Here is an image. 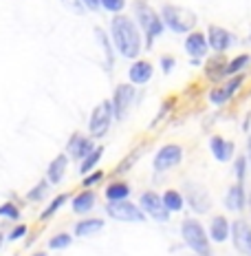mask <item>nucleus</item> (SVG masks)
<instances>
[{"label": "nucleus", "instance_id": "1", "mask_svg": "<svg viewBox=\"0 0 251 256\" xmlns=\"http://www.w3.org/2000/svg\"><path fill=\"white\" fill-rule=\"evenodd\" d=\"M108 38L113 42V46L128 60L139 58V53L143 49V36L139 31L137 22L128 16L117 14L110 20V29H108Z\"/></svg>", "mask_w": 251, "mask_h": 256}, {"label": "nucleus", "instance_id": "2", "mask_svg": "<svg viewBox=\"0 0 251 256\" xmlns=\"http://www.w3.org/2000/svg\"><path fill=\"white\" fill-rule=\"evenodd\" d=\"M132 7H135V22L139 26V31L146 36V46L152 49L154 38H159V36L165 31V26L161 22V16H159L157 9H152L146 0H135Z\"/></svg>", "mask_w": 251, "mask_h": 256}, {"label": "nucleus", "instance_id": "3", "mask_svg": "<svg viewBox=\"0 0 251 256\" xmlns=\"http://www.w3.org/2000/svg\"><path fill=\"white\" fill-rule=\"evenodd\" d=\"M159 16H161L163 26H168L174 34H190L199 22V18H196V14L192 9L179 7V4H163Z\"/></svg>", "mask_w": 251, "mask_h": 256}, {"label": "nucleus", "instance_id": "4", "mask_svg": "<svg viewBox=\"0 0 251 256\" xmlns=\"http://www.w3.org/2000/svg\"><path fill=\"white\" fill-rule=\"evenodd\" d=\"M181 236H183L185 245L196 252V256H212V243H210V236H207V230L203 228L201 221L196 218H183L181 221Z\"/></svg>", "mask_w": 251, "mask_h": 256}, {"label": "nucleus", "instance_id": "5", "mask_svg": "<svg viewBox=\"0 0 251 256\" xmlns=\"http://www.w3.org/2000/svg\"><path fill=\"white\" fill-rule=\"evenodd\" d=\"M185 204H188L196 214H205V212L212 210V194L205 186L194 184V181H188L185 184V194H183Z\"/></svg>", "mask_w": 251, "mask_h": 256}, {"label": "nucleus", "instance_id": "6", "mask_svg": "<svg viewBox=\"0 0 251 256\" xmlns=\"http://www.w3.org/2000/svg\"><path fill=\"white\" fill-rule=\"evenodd\" d=\"M106 214L121 223H143L148 218L141 212V208L135 206L132 201H115V204H108L106 206Z\"/></svg>", "mask_w": 251, "mask_h": 256}, {"label": "nucleus", "instance_id": "7", "mask_svg": "<svg viewBox=\"0 0 251 256\" xmlns=\"http://www.w3.org/2000/svg\"><path fill=\"white\" fill-rule=\"evenodd\" d=\"M110 124H113V106H110V100H104V102L99 106H95V110L90 113L88 130L93 137H104L106 132L110 130Z\"/></svg>", "mask_w": 251, "mask_h": 256}, {"label": "nucleus", "instance_id": "8", "mask_svg": "<svg viewBox=\"0 0 251 256\" xmlns=\"http://www.w3.org/2000/svg\"><path fill=\"white\" fill-rule=\"evenodd\" d=\"M139 208H141V212L146 216H150V218H154V221H159V223L170 221V212H168V208L163 206L161 194H157V192H152V190H146L141 194V199H139Z\"/></svg>", "mask_w": 251, "mask_h": 256}, {"label": "nucleus", "instance_id": "9", "mask_svg": "<svg viewBox=\"0 0 251 256\" xmlns=\"http://www.w3.org/2000/svg\"><path fill=\"white\" fill-rule=\"evenodd\" d=\"M181 159H183V148L179 146V144H165L157 150L152 159V168L157 170V172H165V170H172L181 164Z\"/></svg>", "mask_w": 251, "mask_h": 256}, {"label": "nucleus", "instance_id": "10", "mask_svg": "<svg viewBox=\"0 0 251 256\" xmlns=\"http://www.w3.org/2000/svg\"><path fill=\"white\" fill-rule=\"evenodd\" d=\"M135 86L130 82L126 84H117L115 86V93H113V100H110V106H113V117L115 120H124L130 110L132 102H135Z\"/></svg>", "mask_w": 251, "mask_h": 256}, {"label": "nucleus", "instance_id": "11", "mask_svg": "<svg viewBox=\"0 0 251 256\" xmlns=\"http://www.w3.org/2000/svg\"><path fill=\"white\" fill-rule=\"evenodd\" d=\"M229 238L234 241V248L243 256H251V223L245 218H236L229 223Z\"/></svg>", "mask_w": 251, "mask_h": 256}, {"label": "nucleus", "instance_id": "12", "mask_svg": "<svg viewBox=\"0 0 251 256\" xmlns=\"http://www.w3.org/2000/svg\"><path fill=\"white\" fill-rule=\"evenodd\" d=\"M205 38H207V46L216 53H225L227 49H232V46L238 42V38L232 34V31L225 29V26H218V24L207 26Z\"/></svg>", "mask_w": 251, "mask_h": 256}, {"label": "nucleus", "instance_id": "13", "mask_svg": "<svg viewBox=\"0 0 251 256\" xmlns=\"http://www.w3.org/2000/svg\"><path fill=\"white\" fill-rule=\"evenodd\" d=\"M243 82H245V76H243V73H238V76H232V78L227 80V82H223L221 86H216V88L210 90V102L216 104V106L227 104L229 100L234 98V93H236V90L243 86Z\"/></svg>", "mask_w": 251, "mask_h": 256}, {"label": "nucleus", "instance_id": "14", "mask_svg": "<svg viewBox=\"0 0 251 256\" xmlns=\"http://www.w3.org/2000/svg\"><path fill=\"white\" fill-rule=\"evenodd\" d=\"M185 53L192 58L194 62L203 60V58L207 56V51H210V46H207V38L203 31H190V34H185Z\"/></svg>", "mask_w": 251, "mask_h": 256}, {"label": "nucleus", "instance_id": "15", "mask_svg": "<svg viewBox=\"0 0 251 256\" xmlns=\"http://www.w3.org/2000/svg\"><path fill=\"white\" fill-rule=\"evenodd\" d=\"M95 148L93 140L88 135H82V132H73L71 140L66 144V157L75 159V162H82L84 157Z\"/></svg>", "mask_w": 251, "mask_h": 256}, {"label": "nucleus", "instance_id": "16", "mask_svg": "<svg viewBox=\"0 0 251 256\" xmlns=\"http://www.w3.org/2000/svg\"><path fill=\"white\" fill-rule=\"evenodd\" d=\"M210 150H212L216 162L225 164V162H232L234 159V154H236V146H234V142L225 140L223 135H214L210 140Z\"/></svg>", "mask_w": 251, "mask_h": 256}, {"label": "nucleus", "instance_id": "17", "mask_svg": "<svg viewBox=\"0 0 251 256\" xmlns=\"http://www.w3.org/2000/svg\"><path fill=\"white\" fill-rule=\"evenodd\" d=\"M154 76V66L148 60H135L128 68V78H130L132 86H141V84H148Z\"/></svg>", "mask_w": 251, "mask_h": 256}, {"label": "nucleus", "instance_id": "18", "mask_svg": "<svg viewBox=\"0 0 251 256\" xmlns=\"http://www.w3.org/2000/svg\"><path fill=\"white\" fill-rule=\"evenodd\" d=\"M225 206H227V210H232V212H243L245 210V206H247V190H245V184H238L236 181V184L227 190Z\"/></svg>", "mask_w": 251, "mask_h": 256}, {"label": "nucleus", "instance_id": "19", "mask_svg": "<svg viewBox=\"0 0 251 256\" xmlns=\"http://www.w3.org/2000/svg\"><path fill=\"white\" fill-rule=\"evenodd\" d=\"M95 204H97V194H95L90 188L82 190L79 194H75L71 199V206H73V212H75V214H86V212H90L95 208Z\"/></svg>", "mask_w": 251, "mask_h": 256}, {"label": "nucleus", "instance_id": "20", "mask_svg": "<svg viewBox=\"0 0 251 256\" xmlns=\"http://www.w3.org/2000/svg\"><path fill=\"white\" fill-rule=\"evenodd\" d=\"M207 236H210V241L225 243L227 238H229V221H227L225 216H212Z\"/></svg>", "mask_w": 251, "mask_h": 256}, {"label": "nucleus", "instance_id": "21", "mask_svg": "<svg viewBox=\"0 0 251 256\" xmlns=\"http://www.w3.org/2000/svg\"><path fill=\"white\" fill-rule=\"evenodd\" d=\"M66 166H68V157L66 154H57L55 159L49 164V170H46V181L49 184H60L64 179V172H66Z\"/></svg>", "mask_w": 251, "mask_h": 256}, {"label": "nucleus", "instance_id": "22", "mask_svg": "<svg viewBox=\"0 0 251 256\" xmlns=\"http://www.w3.org/2000/svg\"><path fill=\"white\" fill-rule=\"evenodd\" d=\"M130 184H126V181H113V184L106 186V199H108V204H115V201H126L128 196H130Z\"/></svg>", "mask_w": 251, "mask_h": 256}, {"label": "nucleus", "instance_id": "23", "mask_svg": "<svg viewBox=\"0 0 251 256\" xmlns=\"http://www.w3.org/2000/svg\"><path fill=\"white\" fill-rule=\"evenodd\" d=\"M101 230H104V218H82V221L75 223L73 234L75 236H93Z\"/></svg>", "mask_w": 251, "mask_h": 256}, {"label": "nucleus", "instance_id": "24", "mask_svg": "<svg viewBox=\"0 0 251 256\" xmlns=\"http://www.w3.org/2000/svg\"><path fill=\"white\" fill-rule=\"evenodd\" d=\"M225 66H227V60L223 58V53H216L214 58H210V62L205 64V73L212 82H221L225 78Z\"/></svg>", "mask_w": 251, "mask_h": 256}, {"label": "nucleus", "instance_id": "25", "mask_svg": "<svg viewBox=\"0 0 251 256\" xmlns=\"http://www.w3.org/2000/svg\"><path fill=\"white\" fill-rule=\"evenodd\" d=\"M95 40L104 51V60H106V68H113L115 64V53H113V42H110L108 34H106L101 26H95Z\"/></svg>", "mask_w": 251, "mask_h": 256}, {"label": "nucleus", "instance_id": "26", "mask_svg": "<svg viewBox=\"0 0 251 256\" xmlns=\"http://www.w3.org/2000/svg\"><path fill=\"white\" fill-rule=\"evenodd\" d=\"M161 199H163V206L168 208V212H181V210H183V206H185L183 192H179V190H174V188L165 190L163 194H161Z\"/></svg>", "mask_w": 251, "mask_h": 256}, {"label": "nucleus", "instance_id": "27", "mask_svg": "<svg viewBox=\"0 0 251 256\" xmlns=\"http://www.w3.org/2000/svg\"><path fill=\"white\" fill-rule=\"evenodd\" d=\"M101 157H104V146H95L93 150H90L86 157L82 159V164H79V172H82V174L93 172V170L97 168V164H99Z\"/></svg>", "mask_w": 251, "mask_h": 256}, {"label": "nucleus", "instance_id": "28", "mask_svg": "<svg viewBox=\"0 0 251 256\" xmlns=\"http://www.w3.org/2000/svg\"><path fill=\"white\" fill-rule=\"evenodd\" d=\"M249 64H251V56H249V53H243V56L234 58L232 62H227L225 76H238V73H243L245 68L249 66Z\"/></svg>", "mask_w": 251, "mask_h": 256}, {"label": "nucleus", "instance_id": "29", "mask_svg": "<svg viewBox=\"0 0 251 256\" xmlns=\"http://www.w3.org/2000/svg\"><path fill=\"white\" fill-rule=\"evenodd\" d=\"M66 201H68V194H57L55 199H53L51 204L46 206V210H44V212H42V214H40V218H42V221H46V218H51V216L55 214V212L60 210V208H62L64 204H66Z\"/></svg>", "mask_w": 251, "mask_h": 256}, {"label": "nucleus", "instance_id": "30", "mask_svg": "<svg viewBox=\"0 0 251 256\" xmlns=\"http://www.w3.org/2000/svg\"><path fill=\"white\" fill-rule=\"evenodd\" d=\"M0 216L9 218V221H18L20 218V208L15 204H11V201H4V204L0 206Z\"/></svg>", "mask_w": 251, "mask_h": 256}, {"label": "nucleus", "instance_id": "31", "mask_svg": "<svg viewBox=\"0 0 251 256\" xmlns=\"http://www.w3.org/2000/svg\"><path fill=\"white\" fill-rule=\"evenodd\" d=\"M46 192H49V181H40L35 188H31L26 192V199L29 201H42L46 196Z\"/></svg>", "mask_w": 251, "mask_h": 256}, {"label": "nucleus", "instance_id": "32", "mask_svg": "<svg viewBox=\"0 0 251 256\" xmlns=\"http://www.w3.org/2000/svg\"><path fill=\"white\" fill-rule=\"evenodd\" d=\"M71 243H73V236H71V234L62 232V234H55V236L51 238V241H49V248H51V250H66Z\"/></svg>", "mask_w": 251, "mask_h": 256}, {"label": "nucleus", "instance_id": "33", "mask_svg": "<svg viewBox=\"0 0 251 256\" xmlns=\"http://www.w3.org/2000/svg\"><path fill=\"white\" fill-rule=\"evenodd\" d=\"M99 7L117 16L126 9V0H99Z\"/></svg>", "mask_w": 251, "mask_h": 256}, {"label": "nucleus", "instance_id": "34", "mask_svg": "<svg viewBox=\"0 0 251 256\" xmlns=\"http://www.w3.org/2000/svg\"><path fill=\"white\" fill-rule=\"evenodd\" d=\"M247 157L245 154H238L236 159V166H234V172H236V181L238 184H245V174H247Z\"/></svg>", "mask_w": 251, "mask_h": 256}, {"label": "nucleus", "instance_id": "35", "mask_svg": "<svg viewBox=\"0 0 251 256\" xmlns=\"http://www.w3.org/2000/svg\"><path fill=\"white\" fill-rule=\"evenodd\" d=\"M104 179V170H93V172H88V174H84V181H82V186L84 188H90V186H95L97 181Z\"/></svg>", "mask_w": 251, "mask_h": 256}, {"label": "nucleus", "instance_id": "36", "mask_svg": "<svg viewBox=\"0 0 251 256\" xmlns=\"http://www.w3.org/2000/svg\"><path fill=\"white\" fill-rule=\"evenodd\" d=\"M62 2H64V7H66L68 12L79 14V16H82V14H86V7H84V4L79 2V0H62Z\"/></svg>", "mask_w": 251, "mask_h": 256}, {"label": "nucleus", "instance_id": "37", "mask_svg": "<svg viewBox=\"0 0 251 256\" xmlns=\"http://www.w3.org/2000/svg\"><path fill=\"white\" fill-rule=\"evenodd\" d=\"M174 66H176V60H174L172 56H163L161 58V68H163L165 76H170V73L174 71Z\"/></svg>", "mask_w": 251, "mask_h": 256}, {"label": "nucleus", "instance_id": "38", "mask_svg": "<svg viewBox=\"0 0 251 256\" xmlns=\"http://www.w3.org/2000/svg\"><path fill=\"white\" fill-rule=\"evenodd\" d=\"M26 234V226H18V228H13L11 232H9V241H18V238H22Z\"/></svg>", "mask_w": 251, "mask_h": 256}, {"label": "nucleus", "instance_id": "39", "mask_svg": "<svg viewBox=\"0 0 251 256\" xmlns=\"http://www.w3.org/2000/svg\"><path fill=\"white\" fill-rule=\"evenodd\" d=\"M79 2L86 7V12H99V0H79Z\"/></svg>", "mask_w": 251, "mask_h": 256}, {"label": "nucleus", "instance_id": "40", "mask_svg": "<svg viewBox=\"0 0 251 256\" xmlns=\"http://www.w3.org/2000/svg\"><path fill=\"white\" fill-rule=\"evenodd\" d=\"M245 157H247V164L251 166V135H249V142H247V154H245Z\"/></svg>", "mask_w": 251, "mask_h": 256}, {"label": "nucleus", "instance_id": "41", "mask_svg": "<svg viewBox=\"0 0 251 256\" xmlns=\"http://www.w3.org/2000/svg\"><path fill=\"white\" fill-rule=\"evenodd\" d=\"M33 256H49V254H46V252H35Z\"/></svg>", "mask_w": 251, "mask_h": 256}, {"label": "nucleus", "instance_id": "42", "mask_svg": "<svg viewBox=\"0 0 251 256\" xmlns=\"http://www.w3.org/2000/svg\"><path fill=\"white\" fill-rule=\"evenodd\" d=\"M247 204H249V208H251V190H249V194H247Z\"/></svg>", "mask_w": 251, "mask_h": 256}, {"label": "nucleus", "instance_id": "43", "mask_svg": "<svg viewBox=\"0 0 251 256\" xmlns=\"http://www.w3.org/2000/svg\"><path fill=\"white\" fill-rule=\"evenodd\" d=\"M2 243H4V236H2V232H0V248H2Z\"/></svg>", "mask_w": 251, "mask_h": 256}, {"label": "nucleus", "instance_id": "44", "mask_svg": "<svg viewBox=\"0 0 251 256\" xmlns=\"http://www.w3.org/2000/svg\"><path fill=\"white\" fill-rule=\"evenodd\" d=\"M247 40H249V42H251V34H249V38H247Z\"/></svg>", "mask_w": 251, "mask_h": 256}, {"label": "nucleus", "instance_id": "45", "mask_svg": "<svg viewBox=\"0 0 251 256\" xmlns=\"http://www.w3.org/2000/svg\"><path fill=\"white\" fill-rule=\"evenodd\" d=\"M194 256H196V254H194Z\"/></svg>", "mask_w": 251, "mask_h": 256}]
</instances>
